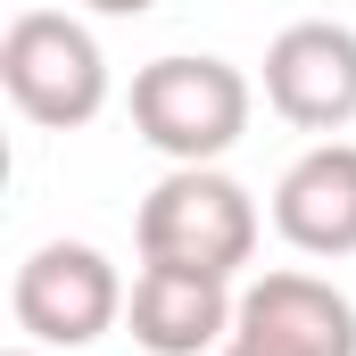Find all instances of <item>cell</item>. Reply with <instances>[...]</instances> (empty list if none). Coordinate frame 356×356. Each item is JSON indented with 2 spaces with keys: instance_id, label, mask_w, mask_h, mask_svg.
Returning a JSON list of instances; mask_svg holds the SVG:
<instances>
[{
  "instance_id": "obj_1",
  "label": "cell",
  "mask_w": 356,
  "mask_h": 356,
  "mask_svg": "<svg viewBox=\"0 0 356 356\" xmlns=\"http://www.w3.org/2000/svg\"><path fill=\"white\" fill-rule=\"evenodd\" d=\"M249 108H257L249 75L232 58H207V50L149 58L133 75V133L175 166H216L224 149H241Z\"/></svg>"
},
{
  "instance_id": "obj_2",
  "label": "cell",
  "mask_w": 356,
  "mask_h": 356,
  "mask_svg": "<svg viewBox=\"0 0 356 356\" xmlns=\"http://www.w3.org/2000/svg\"><path fill=\"white\" fill-rule=\"evenodd\" d=\"M0 91L25 124L42 133H83L108 108V50L83 17L67 8H25L0 33Z\"/></svg>"
},
{
  "instance_id": "obj_3",
  "label": "cell",
  "mask_w": 356,
  "mask_h": 356,
  "mask_svg": "<svg viewBox=\"0 0 356 356\" xmlns=\"http://www.w3.org/2000/svg\"><path fill=\"white\" fill-rule=\"evenodd\" d=\"M257 232H266L257 199L224 166H175L133 216L141 266H191V273H216V282H232L257 257Z\"/></svg>"
},
{
  "instance_id": "obj_4",
  "label": "cell",
  "mask_w": 356,
  "mask_h": 356,
  "mask_svg": "<svg viewBox=\"0 0 356 356\" xmlns=\"http://www.w3.org/2000/svg\"><path fill=\"white\" fill-rule=\"evenodd\" d=\"M8 315L33 348H91L124 315V273L91 241H42L8 282Z\"/></svg>"
},
{
  "instance_id": "obj_5",
  "label": "cell",
  "mask_w": 356,
  "mask_h": 356,
  "mask_svg": "<svg viewBox=\"0 0 356 356\" xmlns=\"http://www.w3.org/2000/svg\"><path fill=\"white\" fill-rule=\"evenodd\" d=\"M266 108L323 141L356 124V25H340V17L282 25L266 42Z\"/></svg>"
},
{
  "instance_id": "obj_6",
  "label": "cell",
  "mask_w": 356,
  "mask_h": 356,
  "mask_svg": "<svg viewBox=\"0 0 356 356\" xmlns=\"http://www.w3.org/2000/svg\"><path fill=\"white\" fill-rule=\"evenodd\" d=\"M216 356H356V307L323 273H266L241 290L232 340Z\"/></svg>"
},
{
  "instance_id": "obj_7",
  "label": "cell",
  "mask_w": 356,
  "mask_h": 356,
  "mask_svg": "<svg viewBox=\"0 0 356 356\" xmlns=\"http://www.w3.org/2000/svg\"><path fill=\"white\" fill-rule=\"evenodd\" d=\"M124 315H133V340H141L149 356H207V348H224V340H232L241 298H232V282H216V273L141 266V273H133Z\"/></svg>"
},
{
  "instance_id": "obj_8",
  "label": "cell",
  "mask_w": 356,
  "mask_h": 356,
  "mask_svg": "<svg viewBox=\"0 0 356 356\" xmlns=\"http://www.w3.org/2000/svg\"><path fill=\"white\" fill-rule=\"evenodd\" d=\"M273 232L298 257H356V141H315L273 182Z\"/></svg>"
},
{
  "instance_id": "obj_9",
  "label": "cell",
  "mask_w": 356,
  "mask_h": 356,
  "mask_svg": "<svg viewBox=\"0 0 356 356\" xmlns=\"http://www.w3.org/2000/svg\"><path fill=\"white\" fill-rule=\"evenodd\" d=\"M83 8H99V17H149L158 0H83Z\"/></svg>"
},
{
  "instance_id": "obj_10",
  "label": "cell",
  "mask_w": 356,
  "mask_h": 356,
  "mask_svg": "<svg viewBox=\"0 0 356 356\" xmlns=\"http://www.w3.org/2000/svg\"><path fill=\"white\" fill-rule=\"evenodd\" d=\"M8 356H58V348H33V340H25V348H8Z\"/></svg>"
}]
</instances>
